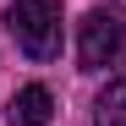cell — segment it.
Wrapping results in <instances>:
<instances>
[{
	"label": "cell",
	"mask_w": 126,
	"mask_h": 126,
	"mask_svg": "<svg viewBox=\"0 0 126 126\" xmlns=\"http://www.w3.org/2000/svg\"><path fill=\"white\" fill-rule=\"evenodd\" d=\"M77 66L126 77V11L121 6H93L82 16V28H77Z\"/></svg>",
	"instance_id": "cell-1"
},
{
	"label": "cell",
	"mask_w": 126,
	"mask_h": 126,
	"mask_svg": "<svg viewBox=\"0 0 126 126\" xmlns=\"http://www.w3.org/2000/svg\"><path fill=\"white\" fill-rule=\"evenodd\" d=\"M6 28H11L16 49H22L28 60H55L60 55V38H66L55 0H11L6 6Z\"/></svg>",
	"instance_id": "cell-2"
},
{
	"label": "cell",
	"mask_w": 126,
	"mask_h": 126,
	"mask_svg": "<svg viewBox=\"0 0 126 126\" xmlns=\"http://www.w3.org/2000/svg\"><path fill=\"white\" fill-rule=\"evenodd\" d=\"M55 115V93L44 82H28V88H16L11 104H6V126H49Z\"/></svg>",
	"instance_id": "cell-3"
},
{
	"label": "cell",
	"mask_w": 126,
	"mask_h": 126,
	"mask_svg": "<svg viewBox=\"0 0 126 126\" xmlns=\"http://www.w3.org/2000/svg\"><path fill=\"white\" fill-rule=\"evenodd\" d=\"M93 126H126V77L104 82V93L93 99Z\"/></svg>",
	"instance_id": "cell-4"
}]
</instances>
